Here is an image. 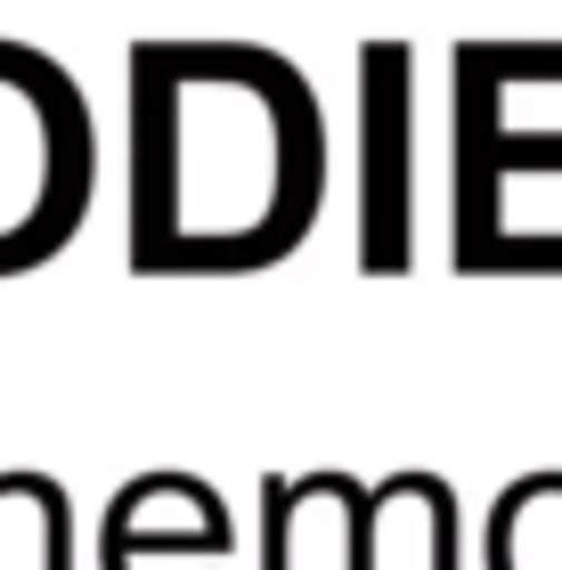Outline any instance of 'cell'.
<instances>
[{
	"label": "cell",
	"instance_id": "cell-1",
	"mask_svg": "<svg viewBox=\"0 0 562 570\" xmlns=\"http://www.w3.org/2000/svg\"><path fill=\"white\" fill-rule=\"evenodd\" d=\"M326 115L286 49L139 41L122 122V253L139 277H253L310 245Z\"/></svg>",
	"mask_w": 562,
	"mask_h": 570
},
{
	"label": "cell",
	"instance_id": "cell-2",
	"mask_svg": "<svg viewBox=\"0 0 562 570\" xmlns=\"http://www.w3.org/2000/svg\"><path fill=\"white\" fill-rule=\"evenodd\" d=\"M98 196V122L82 82L33 41H0V277L82 237Z\"/></svg>",
	"mask_w": 562,
	"mask_h": 570
},
{
	"label": "cell",
	"instance_id": "cell-3",
	"mask_svg": "<svg viewBox=\"0 0 562 570\" xmlns=\"http://www.w3.org/2000/svg\"><path fill=\"white\" fill-rule=\"evenodd\" d=\"M562 179V131H522L505 107L456 98L448 147V262L465 277H562V228L530 188Z\"/></svg>",
	"mask_w": 562,
	"mask_h": 570
},
{
	"label": "cell",
	"instance_id": "cell-4",
	"mask_svg": "<svg viewBox=\"0 0 562 570\" xmlns=\"http://www.w3.org/2000/svg\"><path fill=\"white\" fill-rule=\"evenodd\" d=\"M416 262V49H359V269L407 277Z\"/></svg>",
	"mask_w": 562,
	"mask_h": 570
},
{
	"label": "cell",
	"instance_id": "cell-5",
	"mask_svg": "<svg viewBox=\"0 0 562 570\" xmlns=\"http://www.w3.org/2000/svg\"><path fill=\"white\" fill-rule=\"evenodd\" d=\"M98 570H237V513L188 464H147L98 513Z\"/></svg>",
	"mask_w": 562,
	"mask_h": 570
},
{
	"label": "cell",
	"instance_id": "cell-6",
	"mask_svg": "<svg viewBox=\"0 0 562 570\" xmlns=\"http://www.w3.org/2000/svg\"><path fill=\"white\" fill-rule=\"evenodd\" d=\"M481 570H562V464L514 473L481 522Z\"/></svg>",
	"mask_w": 562,
	"mask_h": 570
},
{
	"label": "cell",
	"instance_id": "cell-7",
	"mask_svg": "<svg viewBox=\"0 0 562 570\" xmlns=\"http://www.w3.org/2000/svg\"><path fill=\"white\" fill-rule=\"evenodd\" d=\"M505 90H562V41H465L456 49V98L505 107Z\"/></svg>",
	"mask_w": 562,
	"mask_h": 570
}]
</instances>
